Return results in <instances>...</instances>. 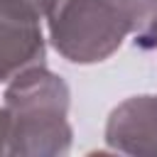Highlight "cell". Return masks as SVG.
Listing matches in <instances>:
<instances>
[{
  "label": "cell",
  "instance_id": "obj_1",
  "mask_svg": "<svg viewBox=\"0 0 157 157\" xmlns=\"http://www.w3.org/2000/svg\"><path fill=\"white\" fill-rule=\"evenodd\" d=\"M69 103L71 93L66 81L47 66H32L12 76L5 88V110L10 115L7 155H66L74 137Z\"/></svg>",
  "mask_w": 157,
  "mask_h": 157
},
{
  "label": "cell",
  "instance_id": "obj_2",
  "mask_svg": "<svg viewBox=\"0 0 157 157\" xmlns=\"http://www.w3.org/2000/svg\"><path fill=\"white\" fill-rule=\"evenodd\" d=\"M44 17L54 49L71 64L105 61L130 34L110 0H52Z\"/></svg>",
  "mask_w": 157,
  "mask_h": 157
},
{
  "label": "cell",
  "instance_id": "obj_3",
  "mask_svg": "<svg viewBox=\"0 0 157 157\" xmlns=\"http://www.w3.org/2000/svg\"><path fill=\"white\" fill-rule=\"evenodd\" d=\"M42 10L32 0H0V81L44 66Z\"/></svg>",
  "mask_w": 157,
  "mask_h": 157
},
{
  "label": "cell",
  "instance_id": "obj_4",
  "mask_svg": "<svg viewBox=\"0 0 157 157\" xmlns=\"http://www.w3.org/2000/svg\"><path fill=\"white\" fill-rule=\"evenodd\" d=\"M103 137L113 152L157 157V96H132L115 105Z\"/></svg>",
  "mask_w": 157,
  "mask_h": 157
},
{
  "label": "cell",
  "instance_id": "obj_5",
  "mask_svg": "<svg viewBox=\"0 0 157 157\" xmlns=\"http://www.w3.org/2000/svg\"><path fill=\"white\" fill-rule=\"evenodd\" d=\"M135 37V47L150 49L152 34L157 29V0H110Z\"/></svg>",
  "mask_w": 157,
  "mask_h": 157
},
{
  "label": "cell",
  "instance_id": "obj_6",
  "mask_svg": "<svg viewBox=\"0 0 157 157\" xmlns=\"http://www.w3.org/2000/svg\"><path fill=\"white\" fill-rule=\"evenodd\" d=\"M7 137H10V115L2 105L0 108V155L7 152Z\"/></svg>",
  "mask_w": 157,
  "mask_h": 157
},
{
  "label": "cell",
  "instance_id": "obj_7",
  "mask_svg": "<svg viewBox=\"0 0 157 157\" xmlns=\"http://www.w3.org/2000/svg\"><path fill=\"white\" fill-rule=\"evenodd\" d=\"M32 2H34V5H37V7H39V10H42V15H44V12H47V7H49V2H52V0H32Z\"/></svg>",
  "mask_w": 157,
  "mask_h": 157
},
{
  "label": "cell",
  "instance_id": "obj_8",
  "mask_svg": "<svg viewBox=\"0 0 157 157\" xmlns=\"http://www.w3.org/2000/svg\"><path fill=\"white\" fill-rule=\"evenodd\" d=\"M150 49H157V29H155V34H152V42H150Z\"/></svg>",
  "mask_w": 157,
  "mask_h": 157
}]
</instances>
